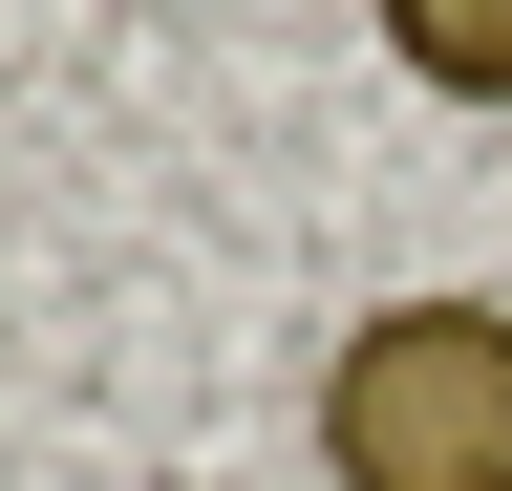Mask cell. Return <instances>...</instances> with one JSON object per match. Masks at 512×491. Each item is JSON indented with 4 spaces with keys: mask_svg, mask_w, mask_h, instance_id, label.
I'll use <instances>...</instances> for the list:
<instances>
[{
    "mask_svg": "<svg viewBox=\"0 0 512 491\" xmlns=\"http://www.w3.org/2000/svg\"><path fill=\"white\" fill-rule=\"evenodd\" d=\"M384 65L427 107H512V0H384Z\"/></svg>",
    "mask_w": 512,
    "mask_h": 491,
    "instance_id": "2",
    "label": "cell"
},
{
    "mask_svg": "<svg viewBox=\"0 0 512 491\" xmlns=\"http://www.w3.org/2000/svg\"><path fill=\"white\" fill-rule=\"evenodd\" d=\"M342 491H512V299H384L320 363Z\"/></svg>",
    "mask_w": 512,
    "mask_h": 491,
    "instance_id": "1",
    "label": "cell"
}]
</instances>
